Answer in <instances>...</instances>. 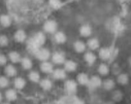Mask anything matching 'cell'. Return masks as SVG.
I'll return each instance as SVG.
<instances>
[{"label": "cell", "mask_w": 131, "mask_h": 104, "mask_svg": "<svg viewBox=\"0 0 131 104\" xmlns=\"http://www.w3.org/2000/svg\"><path fill=\"white\" fill-rule=\"evenodd\" d=\"M35 56L38 59L43 60V61H46L50 58V52L48 51L47 49H38L37 51L35 52Z\"/></svg>", "instance_id": "1"}, {"label": "cell", "mask_w": 131, "mask_h": 104, "mask_svg": "<svg viewBox=\"0 0 131 104\" xmlns=\"http://www.w3.org/2000/svg\"><path fill=\"white\" fill-rule=\"evenodd\" d=\"M56 28H57V24L54 20H52V19L47 20L45 23V24H44V29L48 33H54Z\"/></svg>", "instance_id": "2"}, {"label": "cell", "mask_w": 131, "mask_h": 104, "mask_svg": "<svg viewBox=\"0 0 131 104\" xmlns=\"http://www.w3.org/2000/svg\"><path fill=\"white\" fill-rule=\"evenodd\" d=\"M52 61L56 63V64H62L63 62L65 61V57L64 55L62 53H54L52 55Z\"/></svg>", "instance_id": "3"}, {"label": "cell", "mask_w": 131, "mask_h": 104, "mask_svg": "<svg viewBox=\"0 0 131 104\" xmlns=\"http://www.w3.org/2000/svg\"><path fill=\"white\" fill-rule=\"evenodd\" d=\"M88 84L89 85V88H90V89H96V88H98V87L101 86L102 82H101L99 77L94 76L90 80H89V83H88Z\"/></svg>", "instance_id": "4"}, {"label": "cell", "mask_w": 131, "mask_h": 104, "mask_svg": "<svg viewBox=\"0 0 131 104\" xmlns=\"http://www.w3.org/2000/svg\"><path fill=\"white\" fill-rule=\"evenodd\" d=\"M112 56V52L110 49H107V48H104V49H101L100 52H99V57L101 59L103 60H107L109 59Z\"/></svg>", "instance_id": "5"}, {"label": "cell", "mask_w": 131, "mask_h": 104, "mask_svg": "<svg viewBox=\"0 0 131 104\" xmlns=\"http://www.w3.org/2000/svg\"><path fill=\"white\" fill-rule=\"evenodd\" d=\"M65 89L66 90L68 91V92H70V93H74L76 92V90H77V84H76V82L74 81H67L65 83Z\"/></svg>", "instance_id": "6"}, {"label": "cell", "mask_w": 131, "mask_h": 104, "mask_svg": "<svg viewBox=\"0 0 131 104\" xmlns=\"http://www.w3.org/2000/svg\"><path fill=\"white\" fill-rule=\"evenodd\" d=\"M0 24H1L2 26H4V27H8L12 24L11 18H10L8 15H2V16H0Z\"/></svg>", "instance_id": "7"}, {"label": "cell", "mask_w": 131, "mask_h": 104, "mask_svg": "<svg viewBox=\"0 0 131 104\" xmlns=\"http://www.w3.org/2000/svg\"><path fill=\"white\" fill-rule=\"evenodd\" d=\"M25 38H26V34H25V32H24V30H21V29L18 30V31L15 33V40H16L17 42L23 43L24 40H25Z\"/></svg>", "instance_id": "8"}, {"label": "cell", "mask_w": 131, "mask_h": 104, "mask_svg": "<svg viewBox=\"0 0 131 104\" xmlns=\"http://www.w3.org/2000/svg\"><path fill=\"white\" fill-rule=\"evenodd\" d=\"M53 78L57 80H62L66 78V73L63 69H56L53 71Z\"/></svg>", "instance_id": "9"}, {"label": "cell", "mask_w": 131, "mask_h": 104, "mask_svg": "<svg viewBox=\"0 0 131 104\" xmlns=\"http://www.w3.org/2000/svg\"><path fill=\"white\" fill-rule=\"evenodd\" d=\"M80 33L84 37H89L91 35V28L89 25H83L80 29Z\"/></svg>", "instance_id": "10"}, {"label": "cell", "mask_w": 131, "mask_h": 104, "mask_svg": "<svg viewBox=\"0 0 131 104\" xmlns=\"http://www.w3.org/2000/svg\"><path fill=\"white\" fill-rule=\"evenodd\" d=\"M41 70L43 72H45V73H51V72L53 71V67H52V63H50L48 61H44L42 63V65H41Z\"/></svg>", "instance_id": "11"}, {"label": "cell", "mask_w": 131, "mask_h": 104, "mask_svg": "<svg viewBox=\"0 0 131 104\" xmlns=\"http://www.w3.org/2000/svg\"><path fill=\"white\" fill-rule=\"evenodd\" d=\"M84 59H85V61L88 62L89 64H92V63H94L95 60H96V57H95L94 54L89 52L84 55Z\"/></svg>", "instance_id": "12"}, {"label": "cell", "mask_w": 131, "mask_h": 104, "mask_svg": "<svg viewBox=\"0 0 131 104\" xmlns=\"http://www.w3.org/2000/svg\"><path fill=\"white\" fill-rule=\"evenodd\" d=\"M64 67H65L66 71H69V72H72V71H75L76 68H77V64H76L74 61L72 60H68V61L65 62L64 64Z\"/></svg>", "instance_id": "13"}, {"label": "cell", "mask_w": 131, "mask_h": 104, "mask_svg": "<svg viewBox=\"0 0 131 104\" xmlns=\"http://www.w3.org/2000/svg\"><path fill=\"white\" fill-rule=\"evenodd\" d=\"M54 39L58 44H63L66 41V36L63 32H56L54 35Z\"/></svg>", "instance_id": "14"}, {"label": "cell", "mask_w": 131, "mask_h": 104, "mask_svg": "<svg viewBox=\"0 0 131 104\" xmlns=\"http://www.w3.org/2000/svg\"><path fill=\"white\" fill-rule=\"evenodd\" d=\"M77 80H78L79 84H81V85H86V84L89 83V77H88V75H86V74L82 73V74L78 75V77H77Z\"/></svg>", "instance_id": "15"}, {"label": "cell", "mask_w": 131, "mask_h": 104, "mask_svg": "<svg viewBox=\"0 0 131 104\" xmlns=\"http://www.w3.org/2000/svg\"><path fill=\"white\" fill-rule=\"evenodd\" d=\"M25 81L24 79L23 78H17L16 80H15V87H16V89H18V90H21V89H24V87H25Z\"/></svg>", "instance_id": "16"}, {"label": "cell", "mask_w": 131, "mask_h": 104, "mask_svg": "<svg viewBox=\"0 0 131 104\" xmlns=\"http://www.w3.org/2000/svg\"><path fill=\"white\" fill-rule=\"evenodd\" d=\"M74 48L78 53H83L85 50V44L82 41H77L74 45Z\"/></svg>", "instance_id": "17"}, {"label": "cell", "mask_w": 131, "mask_h": 104, "mask_svg": "<svg viewBox=\"0 0 131 104\" xmlns=\"http://www.w3.org/2000/svg\"><path fill=\"white\" fill-rule=\"evenodd\" d=\"M88 46H89V49H91V50H96V49L99 47L98 40L95 39V38L90 39V40H89V42H88Z\"/></svg>", "instance_id": "18"}, {"label": "cell", "mask_w": 131, "mask_h": 104, "mask_svg": "<svg viewBox=\"0 0 131 104\" xmlns=\"http://www.w3.org/2000/svg\"><path fill=\"white\" fill-rule=\"evenodd\" d=\"M5 73L9 76V77H13V76H15L17 74V69L13 65H8V66H6V68H5Z\"/></svg>", "instance_id": "19"}, {"label": "cell", "mask_w": 131, "mask_h": 104, "mask_svg": "<svg viewBox=\"0 0 131 104\" xmlns=\"http://www.w3.org/2000/svg\"><path fill=\"white\" fill-rule=\"evenodd\" d=\"M40 85H41V87H42L44 90H49L52 89V82L49 80V79H44V80L41 81V83H40Z\"/></svg>", "instance_id": "20"}, {"label": "cell", "mask_w": 131, "mask_h": 104, "mask_svg": "<svg viewBox=\"0 0 131 104\" xmlns=\"http://www.w3.org/2000/svg\"><path fill=\"white\" fill-rule=\"evenodd\" d=\"M6 98L9 101H14L17 99V93L14 90H9L6 91Z\"/></svg>", "instance_id": "21"}, {"label": "cell", "mask_w": 131, "mask_h": 104, "mask_svg": "<svg viewBox=\"0 0 131 104\" xmlns=\"http://www.w3.org/2000/svg\"><path fill=\"white\" fill-rule=\"evenodd\" d=\"M21 65H23L24 69L28 70V69H30L32 67V61L29 58H27V57H24V58H23V60H21Z\"/></svg>", "instance_id": "22"}, {"label": "cell", "mask_w": 131, "mask_h": 104, "mask_svg": "<svg viewBox=\"0 0 131 104\" xmlns=\"http://www.w3.org/2000/svg\"><path fill=\"white\" fill-rule=\"evenodd\" d=\"M9 57L10 59H11V61L12 62H19L20 61V56H19V53L17 52H12L9 54Z\"/></svg>", "instance_id": "23"}, {"label": "cell", "mask_w": 131, "mask_h": 104, "mask_svg": "<svg viewBox=\"0 0 131 104\" xmlns=\"http://www.w3.org/2000/svg\"><path fill=\"white\" fill-rule=\"evenodd\" d=\"M29 79H30V81L34 82V83H37L40 80V75L36 71H32V72L29 73Z\"/></svg>", "instance_id": "24"}, {"label": "cell", "mask_w": 131, "mask_h": 104, "mask_svg": "<svg viewBox=\"0 0 131 104\" xmlns=\"http://www.w3.org/2000/svg\"><path fill=\"white\" fill-rule=\"evenodd\" d=\"M104 88L106 89V90H112L113 88L115 87V83H114V81L111 80V79H109V80H106L105 82H104Z\"/></svg>", "instance_id": "25"}, {"label": "cell", "mask_w": 131, "mask_h": 104, "mask_svg": "<svg viewBox=\"0 0 131 104\" xmlns=\"http://www.w3.org/2000/svg\"><path fill=\"white\" fill-rule=\"evenodd\" d=\"M98 72L101 74V75L105 76L109 73V68H108V66L106 65V64H101L98 68Z\"/></svg>", "instance_id": "26"}, {"label": "cell", "mask_w": 131, "mask_h": 104, "mask_svg": "<svg viewBox=\"0 0 131 104\" xmlns=\"http://www.w3.org/2000/svg\"><path fill=\"white\" fill-rule=\"evenodd\" d=\"M117 81H118L119 84L125 85V84H127V82H128V77H127V75H125V74H122V75L118 76Z\"/></svg>", "instance_id": "27"}, {"label": "cell", "mask_w": 131, "mask_h": 104, "mask_svg": "<svg viewBox=\"0 0 131 104\" xmlns=\"http://www.w3.org/2000/svg\"><path fill=\"white\" fill-rule=\"evenodd\" d=\"M49 3H50V5L52 6V8H54V9H58L61 6L60 0H50Z\"/></svg>", "instance_id": "28"}, {"label": "cell", "mask_w": 131, "mask_h": 104, "mask_svg": "<svg viewBox=\"0 0 131 104\" xmlns=\"http://www.w3.org/2000/svg\"><path fill=\"white\" fill-rule=\"evenodd\" d=\"M9 85V80L6 77H0V88H6Z\"/></svg>", "instance_id": "29"}, {"label": "cell", "mask_w": 131, "mask_h": 104, "mask_svg": "<svg viewBox=\"0 0 131 104\" xmlns=\"http://www.w3.org/2000/svg\"><path fill=\"white\" fill-rule=\"evenodd\" d=\"M8 42H9V40H8V38L6 37L5 35H1L0 36V46L5 47V46L8 45Z\"/></svg>", "instance_id": "30"}, {"label": "cell", "mask_w": 131, "mask_h": 104, "mask_svg": "<svg viewBox=\"0 0 131 104\" xmlns=\"http://www.w3.org/2000/svg\"><path fill=\"white\" fill-rule=\"evenodd\" d=\"M7 62V57L3 56V55H0V65H4Z\"/></svg>", "instance_id": "31"}, {"label": "cell", "mask_w": 131, "mask_h": 104, "mask_svg": "<svg viewBox=\"0 0 131 104\" xmlns=\"http://www.w3.org/2000/svg\"><path fill=\"white\" fill-rule=\"evenodd\" d=\"M1 100H2V95H1V92H0V102H1Z\"/></svg>", "instance_id": "32"}]
</instances>
